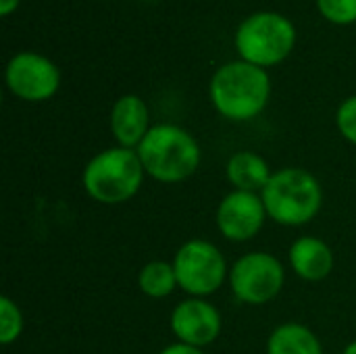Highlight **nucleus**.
I'll use <instances>...</instances> for the list:
<instances>
[{
	"mask_svg": "<svg viewBox=\"0 0 356 354\" xmlns=\"http://www.w3.org/2000/svg\"><path fill=\"white\" fill-rule=\"evenodd\" d=\"M144 167L131 148H108L96 154L83 169L86 192L102 204L129 200L142 186Z\"/></svg>",
	"mask_w": 356,
	"mask_h": 354,
	"instance_id": "20e7f679",
	"label": "nucleus"
},
{
	"mask_svg": "<svg viewBox=\"0 0 356 354\" xmlns=\"http://www.w3.org/2000/svg\"><path fill=\"white\" fill-rule=\"evenodd\" d=\"M271 175L273 173L269 171L267 161L259 156L257 152H248V150L238 152L227 163V179L236 190H242V192L265 190Z\"/></svg>",
	"mask_w": 356,
	"mask_h": 354,
	"instance_id": "ddd939ff",
	"label": "nucleus"
},
{
	"mask_svg": "<svg viewBox=\"0 0 356 354\" xmlns=\"http://www.w3.org/2000/svg\"><path fill=\"white\" fill-rule=\"evenodd\" d=\"M138 282H140L142 292L150 298H165L175 290V286H179L175 267L169 263H163V261H152V263L144 265Z\"/></svg>",
	"mask_w": 356,
	"mask_h": 354,
	"instance_id": "2eb2a0df",
	"label": "nucleus"
},
{
	"mask_svg": "<svg viewBox=\"0 0 356 354\" xmlns=\"http://www.w3.org/2000/svg\"><path fill=\"white\" fill-rule=\"evenodd\" d=\"M265 202L254 192L234 190L227 194L217 209L219 232L234 242H246L254 238L265 223Z\"/></svg>",
	"mask_w": 356,
	"mask_h": 354,
	"instance_id": "1a4fd4ad",
	"label": "nucleus"
},
{
	"mask_svg": "<svg viewBox=\"0 0 356 354\" xmlns=\"http://www.w3.org/2000/svg\"><path fill=\"white\" fill-rule=\"evenodd\" d=\"M144 171L165 184L188 179L200 165L198 142L177 125H154L138 146Z\"/></svg>",
	"mask_w": 356,
	"mask_h": 354,
	"instance_id": "f03ea898",
	"label": "nucleus"
},
{
	"mask_svg": "<svg viewBox=\"0 0 356 354\" xmlns=\"http://www.w3.org/2000/svg\"><path fill=\"white\" fill-rule=\"evenodd\" d=\"M261 198L275 223L305 225L317 217L323 192L313 173L290 167L271 175Z\"/></svg>",
	"mask_w": 356,
	"mask_h": 354,
	"instance_id": "7ed1b4c3",
	"label": "nucleus"
},
{
	"mask_svg": "<svg viewBox=\"0 0 356 354\" xmlns=\"http://www.w3.org/2000/svg\"><path fill=\"white\" fill-rule=\"evenodd\" d=\"M161 354H204L200 353V348H196V346H190V344H171V346H167L165 351Z\"/></svg>",
	"mask_w": 356,
	"mask_h": 354,
	"instance_id": "6ab92c4d",
	"label": "nucleus"
},
{
	"mask_svg": "<svg viewBox=\"0 0 356 354\" xmlns=\"http://www.w3.org/2000/svg\"><path fill=\"white\" fill-rule=\"evenodd\" d=\"M211 100L215 108L232 121L257 117L269 102L271 81L263 67L246 61L223 65L211 79Z\"/></svg>",
	"mask_w": 356,
	"mask_h": 354,
	"instance_id": "f257e3e1",
	"label": "nucleus"
},
{
	"mask_svg": "<svg viewBox=\"0 0 356 354\" xmlns=\"http://www.w3.org/2000/svg\"><path fill=\"white\" fill-rule=\"evenodd\" d=\"M290 265L307 282H319L334 269L332 248L317 238H298L290 248Z\"/></svg>",
	"mask_w": 356,
	"mask_h": 354,
	"instance_id": "f8f14e48",
	"label": "nucleus"
},
{
	"mask_svg": "<svg viewBox=\"0 0 356 354\" xmlns=\"http://www.w3.org/2000/svg\"><path fill=\"white\" fill-rule=\"evenodd\" d=\"M23 330V317H21V311L17 309V305L2 296L0 298V342L6 346L10 342H15L19 338Z\"/></svg>",
	"mask_w": 356,
	"mask_h": 354,
	"instance_id": "dca6fc26",
	"label": "nucleus"
},
{
	"mask_svg": "<svg viewBox=\"0 0 356 354\" xmlns=\"http://www.w3.org/2000/svg\"><path fill=\"white\" fill-rule=\"evenodd\" d=\"M17 4H19V0H0V15L2 17L10 15L17 8Z\"/></svg>",
	"mask_w": 356,
	"mask_h": 354,
	"instance_id": "aec40b11",
	"label": "nucleus"
},
{
	"mask_svg": "<svg viewBox=\"0 0 356 354\" xmlns=\"http://www.w3.org/2000/svg\"><path fill=\"white\" fill-rule=\"evenodd\" d=\"M344 354H356V342H353L350 346H346V351H344Z\"/></svg>",
	"mask_w": 356,
	"mask_h": 354,
	"instance_id": "412c9836",
	"label": "nucleus"
},
{
	"mask_svg": "<svg viewBox=\"0 0 356 354\" xmlns=\"http://www.w3.org/2000/svg\"><path fill=\"white\" fill-rule=\"evenodd\" d=\"M58 83L60 73L56 65L42 54L19 52L6 65V86L23 100H48L58 90Z\"/></svg>",
	"mask_w": 356,
	"mask_h": 354,
	"instance_id": "6e6552de",
	"label": "nucleus"
},
{
	"mask_svg": "<svg viewBox=\"0 0 356 354\" xmlns=\"http://www.w3.org/2000/svg\"><path fill=\"white\" fill-rule=\"evenodd\" d=\"M179 288L192 296H209L217 292L225 280V259L217 246L204 240L186 242L173 261Z\"/></svg>",
	"mask_w": 356,
	"mask_h": 354,
	"instance_id": "423d86ee",
	"label": "nucleus"
},
{
	"mask_svg": "<svg viewBox=\"0 0 356 354\" xmlns=\"http://www.w3.org/2000/svg\"><path fill=\"white\" fill-rule=\"evenodd\" d=\"M321 15L334 23L356 21V0H317Z\"/></svg>",
	"mask_w": 356,
	"mask_h": 354,
	"instance_id": "f3484780",
	"label": "nucleus"
},
{
	"mask_svg": "<svg viewBox=\"0 0 356 354\" xmlns=\"http://www.w3.org/2000/svg\"><path fill=\"white\" fill-rule=\"evenodd\" d=\"M267 354H323L317 336L300 325V323H286L280 325L269 342H267Z\"/></svg>",
	"mask_w": 356,
	"mask_h": 354,
	"instance_id": "4468645a",
	"label": "nucleus"
},
{
	"mask_svg": "<svg viewBox=\"0 0 356 354\" xmlns=\"http://www.w3.org/2000/svg\"><path fill=\"white\" fill-rule=\"evenodd\" d=\"M148 125H150L148 106L140 96L127 94L115 102L111 113V129L115 140L123 148H134V146L138 148L140 142L150 131Z\"/></svg>",
	"mask_w": 356,
	"mask_h": 354,
	"instance_id": "9b49d317",
	"label": "nucleus"
},
{
	"mask_svg": "<svg viewBox=\"0 0 356 354\" xmlns=\"http://www.w3.org/2000/svg\"><path fill=\"white\" fill-rule=\"evenodd\" d=\"M284 267L267 252H250L242 257L229 275L232 292L240 303L265 305L284 288Z\"/></svg>",
	"mask_w": 356,
	"mask_h": 354,
	"instance_id": "0eeeda50",
	"label": "nucleus"
},
{
	"mask_svg": "<svg viewBox=\"0 0 356 354\" xmlns=\"http://www.w3.org/2000/svg\"><path fill=\"white\" fill-rule=\"evenodd\" d=\"M338 127L342 136L356 146V96H350L338 108Z\"/></svg>",
	"mask_w": 356,
	"mask_h": 354,
	"instance_id": "a211bd4d",
	"label": "nucleus"
},
{
	"mask_svg": "<svg viewBox=\"0 0 356 354\" xmlns=\"http://www.w3.org/2000/svg\"><path fill=\"white\" fill-rule=\"evenodd\" d=\"M171 330L181 344L202 348L217 340L221 332V315L211 303L190 298L175 307L171 315Z\"/></svg>",
	"mask_w": 356,
	"mask_h": 354,
	"instance_id": "9d476101",
	"label": "nucleus"
},
{
	"mask_svg": "<svg viewBox=\"0 0 356 354\" xmlns=\"http://www.w3.org/2000/svg\"><path fill=\"white\" fill-rule=\"evenodd\" d=\"M296 29L280 13L261 10L250 15L236 31V48L246 63L271 67L282 63L294 48Z\"/></svg>",
	"mask_w": 356,
	"mask_h": 354,
	"instance_id": "39448f33",
	"label": "nucleus"
}]
</instances>
